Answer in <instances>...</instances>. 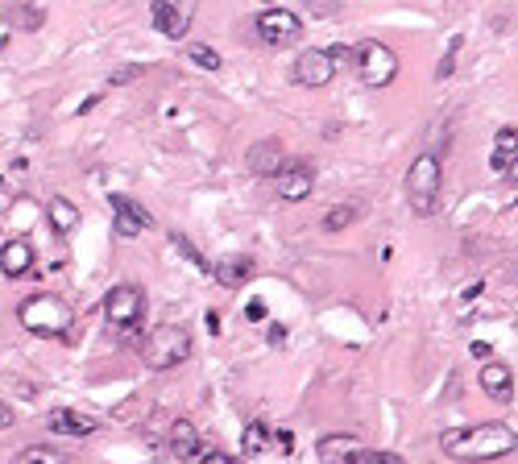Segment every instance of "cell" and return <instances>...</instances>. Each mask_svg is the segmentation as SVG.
Returning <instances> with one entry per match:
<instances>
[{
    "label": "cell",
    "instance_id": "1",
    "mask_svg": "<svg viewBox=\"0 0 518 464\" xmlns=\"http://www.w3.org/2000/svg\"><path fill=\"white\" fill-rule=\"evenodd\" d=\"M440 448L452 460L464 464H489L502 460V456L518 452V432L510 423H469V427H452V432L440 435Z\"/></svg>",
    "mask_w": 518,
    "mask_h": 464
},
{
    "label": "cell",
    "instance_id": "2",
    "mask_svg": "<svg viewBox=\"0 0 518 464\" xmlns=\"http://www.w3.org/2000/svg\"><path fill=\"white\" fill-rule=\"evenodd\" d=\"M17 320H22V328L33 336H66L71 324H75V311H71L66 299H58V294H30V299L17 307Z\"/></svg>",
    "mask_w": 518,
    "mask_h": 464
},
{
    "label": "cell",
    "instance_id": "3",
    "mask_svg": "<svg viewBox=\"0 0 518 464\" xmlns=\"http://www.w3.org/2000/svg\"><path fill=\"white\" fill-rule=\"evenodd\" d=\"M440 183H443V166H440V153H419L407 171V204L415 216H432L440 207Z\"/></svg>",
    "mask_w": 518,
    "mask_h": 464
},
{
    "label": "cell",
    "instance_id": "4",
    "mask_svg": "<svg viewBox=\"0 0 518 464\" xmlns=\"http://www.w3.org/2000/svg\"><path fill=\"white\" fill-rule=\"evenodd\" d=\"M187 356H191V332H187V328H179V324L154 328V332L141 340V365L154 369V373L183 365Z\"/></svg>",
    "mask_w": 518,
    "mask_h": 464
},
{
    "label": "cell",
    "instance_id": "5",
    "mask_svg": "<svg viewBox=\"0 0 518 464\" xmlns=\"http://www.w3.org/2000/svg\"><path fill=\"white\" fill-rule=\"evenodd\" d=\"M141 315H145V291H141V286L117 282V286L104 294V320H109L112 332H137Z\"/></svg>",
    "mask_w": 518,
    "mask_h": 464
},
{
    "label": "cell",
    "instance_id": "6",
    "mask_svg": "<svg viewBox=\"0 0 518 464\" xmlns=\"http://www.w3.org/2000/svg\"><path fill=\"white\" fill-rule=\"evenodd\" d=\"M356 75L365 87H390L399 75V55L386 42H361L356 46Z\"/></svg>",
    "mask_w": 518,
    "mask_h": 464
},
{
    "label": "cell",
    "instance_id": "7",
    "mask_svg": "<svg viewBox=\"0 0 518 464\" xmlns=\"http://www.w3.org/2000/svg\"><path fill=\"white\" fill-rule=\"evenodd\" d=\"M253 30H258V38L266 46H291L303 38V17L291 9H261Z\"/></svg>",
    "mask_w": 518,
    "mask_h": 464
},
{
    "label": "cell",
    "instance_id": "8",
    "mask_svg": "<svg viewBox=\"0 0 518 464\" xmlns=\"http://www.w3.org/2000/svg\"><path fill=\"white\" fill-rule=\"evenodd\" d=\"M220 448H212V443L204 440V435L195 432L191 423H171V456L174 460H183V464H212L216 460Z\"/></svg>",
    "mask_w": 518,
    "mask_h": 464
},
{
    "label": "cell",
    "instance_id": "9",
    "mask_svg": "<svg viewBox=\"0 0 518 464\" xmlns=\"http://www.w3.org/2000/svg\"><path fill=\"white\" fill-rule=\"evenodd\" d=\"M332 75H336V63H332V55H328V50H320V46H315V50H303L299 58H294V66H291V79L299 87H328L332 83Z\"/></svg>",
    "mask_w": 518,
    "mask_h": 464
},
{
    "label": "cell",
    "instance_id": "10",
    "mask_svg": "<svg viewBox=\"0 0 518 464\" xmlns=\"http://www.w3.org/2000/svg\"><path fill=\"white\" fill-rule=\"evenodd\" d=\"M245 166H249V174H258V179H278V174L286 171V150H282V141L278 137L253 141L245 150Z\"/></svg>",
    "mask_w": 518,
    "mask_h": 464
},
{
    "label": "cell",
    "instance_id": "11",
    "mask_svg": "<svg viewBox=\"0 0 518 464\" xmlns=\"http://www.w3.org/2000/svg\"><path fill=\"white\" fill-rule=\"evenodd\" d=\"M477 386L486 390V398H494V402H510V398H514V373H510V365L494 361V356H489L486 365L477 369Z\"/></svg>",
    "mask_w": 518,
    "mask_h": 464
},
{
    "label": "cell",
    "instance_id": "12",
    "mask_svg": "<svg viewBox=\"0 0 518 464\" xmlns=\"http://www.w3.org/2000/svg\"><path fill=\"white\" fill-rule=\"evenodd\" d=\"M312 187H315V174L307 162H294L278 174V199H286V204H303L312 195Z\"/></svg>",
    "mask_w": 518,
    "mask_h": 464
},
{
    "label": "cell",
    "instance_id": "13",
    "mask_svg": "<svg viewBox=\"0 0 518 464\" xmlns=\"http://www.w3.org/2000/svg\"><path fill=\"white\" fill-rule=\"evenodd\" d=\"M33 270V245L25 237H13L0 245V274L4 278H25Z\"/></svg>",
    "mask_w": 518,
    "mask_h": 464
},
{
    "label": "cell",
    "instance_id": "14",
    "mask_svg": "<svg viewBox=\"0 0 518 464\" xmlns=\"http://www.w3.org/2000/svg\"><path fill=\"white\" fill-rule=\"evenodd\" d=\"M150 22L154 30L162 33V38H171V42H179L187 33V13L174 4V0H150Z\"/></svg>",
    "mask_w": 518,
    "mask_h": 464
},
{
    "label": "cell",
    "instance_id": "15",
    "mask_svg": "<svg viewBox=\"0 0 518 464\" xmlns=\"http://www.w3.org/2000/svg\"><path fill=\"white\" fill-rule=\"evenodd\" d=\"M50 432H63V435H92V432H96V419H92V415H83V410L58 407V410H50Z\"/></svg>",
    "mask_w": 518,
    "mask_h": 464
},
{
    "label": "cell",
    "instance_id": "16",
    "mask_svg": "<svg viewBox=\"0 0 518 464\" xmlns=\"http://www.w3.org/2000/svg\"><path fill=\"white\" fill-rule=\"evenodd\" d=\"M46 220H50V228H55L58 237H71L79 228V207L71 204V199H63V195H55V199L46 204Z\"/></svg>",
    "mask_w": 518,
    "mask_h": 464
},
{
    "label": "cell",
    "instance_id": "17",
    "mask_svg": "<svg viewBox=\"0 0 518 464\" xmlns=\"http://www.w3.org/2000/svg\"><path fill=\"white\" fill-rule=\"evenodd\" d=\"M514 162H518V129H514V125H506V129H497V137H494V153H489V166L506 174Z\"/></svg>",
    "mask_w": 518,
    "mask_h": 464
},
{
    "label": "cell",
    "instance_id": "18",
    "mask_svg": "<svg viewBox=\"0 0 518 464\" xmlns=\"http://www.w3.org/2000/svg\"><path fill=\"white\" fill-rule=\"evenodd\" d=\"M361 452V443L353 440V435H324V440H320V460L324 464H348L353 460V456Z\"/></svg>",
    "mask_w": 518,
    "mask_h": 464
},
{
    "label": "cell",
    "instance_id": "19",
    "mask_svg": "<svg viewBox=\"0 0 518 464\" xmlns=\"http://www.w3.org/2000/svg\"><path fill=\"white\" fill-rule=\"evenodd\" d=\"M220 278V286H241V282L253 274V258H245V253H237V258H228V261H220L216 270H212Z\"/></svg>",
    "mask_w": 518,
    "mask_h": 464
},
{
    "label": "cell",
    "instance_id": "20",
    "mask_svg": "<svg viewBox=\"0 0 518 464\" xmlns=\"http://www.w3.org/2000/svg\"><path fill=\"white\" fill-rule=\"evenodd\" d=\"M356 220H361V207H356V204H336V207H328V212H324L320 228H324V232H345V228L356 224Z\"/></svg>",
    "mask_w": 518,
    "mask_h": 464
},
{
    "label": "cell",
    "instance_id": "21",
    "mask_svg": "<svg viewBox=\"0 0 518 464\" xmlns=\"http://www.w3.org/2000/svg\"><path fill=\"white\" fill-rule=\"evenodd\" d=\"M13 464H71V460L63 452H55L50 443H30V448H22L13 456Z\"/></svg>",
    "mask_w": 518,
    "mask_h": 464
},
{
    "label": "cell",
    "instance_id": "22",
    "mask_svg": "<svg viewBox=\"0 0 518 464\" xmlns=\"http://www.w3.org/2000/svg\"><path fill=\"white\" fill-rule=\"evenodd\" d=\"M109 204H112V212H117V216L133 220V224H137V228H150V224H154V216H150V212H145V207H141L137 199H129V195H112Z\"/></svg>",
    "mask_w": 518,
    "mask_h": 464
},
{
    "label": "cell",
    "instance_id": "23",
    "mask_svg": "<svg viewBox=\"0 0 518 464\" xmlns=\"http://www.w3.org/2000/svg\"><path fill=\"white\" fill-rule=\"evenodd\" d=\"M187 63L199 66V71H220V50H212L207 42H187Z\"/></svg>",
    "mask_w": 518,
    "mask_h": 464
},
{
    "label": "cell",
    "instance_id": "24",
    "mask_svg": "<svg viewBox=\"0 0 518 464\" xmlns=\"http://www.w3.org/2000/svg\"><path fill=\"white\" fill-rule=\"evenodd\" d=\"M270 443V427L266 423H249L245 427V452H261Z\"/></svg>",
    "mask_w": 518,
    "mask_h": 464
},
{
    "label": "cell",
    "instance_id": "25",
    "mask_svg": "<svg viewBox=\"0 0 518 464\" xmlns=\"http://www.w3.org/2000/svg\"><path fill=\"white\" fill-rule=\"evenodd\" d=\"M348 464H407L399 452H373V448H361Z\"/></svg>",
    "mask_w": 518,
    "mask_h": 464
},
{
    "label": "cell",
    "instance_id": "26",
    "mask_svg": "<svg viewBox=\"0 0 518 464\" xmlns=\"http://www.w3.org/2000/svg\"><path fill=\"white\" fill-rule=\"evenodd\" d=\"M171 245H174V249H179V253H183V258H191V261H195V266H199V270H212V266H207V261H204V258H199V249H195V245H191V241H183V237H179V232H171Z\"/></svg>",
    "mask_w": 518,
    "mask_h": 464
},
{
    "label": "cell",
    "instance_id": "27",
    "mask_svg": "<svg viewBox=\"0 0 518 464\" xmlns=\"http://www.w3.org/2000/svg\"><path fill=\"white\" fill-rule=\"evenodd\" d=\"M328 55H332L336 71H353V66H356V50H353V46H332Z\"/></svg>",
    "mask_w": 518,
    "mask_h": 464
},
{
    "label": "cell",
    "instance_id": "28",
    "mask_svg": "<svg viewBox=\"0 0 518 464\" xmlns=\"http://www.w3.org/2000/svg\"><path fill=\"white\" fill-rule=\"evenodd\" d=\"M452 71H456V46H452V50H448V55H443V63L435 66V79H448V75H452Z\"/></svg>",
    "mask_w": 518,
    "mask_h": 464
},
{
    "label": "cell",
    "instance_id": "29",
    "mask_svg": "<svg viewBox=\"0 0 518 464\" xmlns=\"http://www.w3.org/2000/svg\"><path fill=\"white\" fill-rule=\"evenodd\" d=\"M270 443H278L282 452H294V435L291 432H270Z\"/></svg>",
    "mask_w": 518,
    "mask_h": 464
},
{
    "label": "cell",
    "instance_id": "30",
    "mask_svg": "<svg viewBox=\"0 0 518 464\" xmlns=\"http://www.w3.org/2000/svg\"><path fill=\"white\" fill-rule=\"evenodd\" d=\"M137 75H141V66H129V71H112L109 83H129V79H137Z\"/></svg>",
    "mask_w": 518,
    "mask_h": 464
},
{
    "label": "cell",
    "instance_id": "31",
    "mask_svg": "<svg viewBox=\"0 0 518 464\" xmlns=\"http://www.w3.org/2000/svg\"><path fill=\"white\" fill-rule=\"evenodd\" d=\"M13 423H17V415H13V410L4 407V402H0V432H9Z\"/></svg>",
    "mask_w": 518,
    "mask_h": 464
},
{
    "label": "cell",
    "instance_id": "32",
    "mask_svg": "<svg viewBox=\"0 0 518 464\" xmlns=\"http://www.w3.org/2000/svg\"><path fill=\"white\" fill-rule=\"evenodd\" d=\"M245 320H266V302H249V307H245Z\"/></svg>",
    "mask_w": 518,
    "mask_h": 464
},
{
    "label": "cell",
    "instance_id": "33",
    "mask_svg": "<svg viewBox=\"0 0 518 464\" xmlns=\"http://www.w3.org/2000/svg\"><path fill=\"white\" fill-rule=\"evenodd\" d=\"M307 9H312V13H320V17H324V13H332V0H307Z\"/></svg>",
    "mask_w": 518,
    "mask_h": 464
},
{
    "label": "cell",
    "instance_id": "34",
    "mask_svg": "<svg viewBox=\"0 0 518 464\" xmlns=\"http://www.w3.org/2000/svg\"><path fill=\"white\" fill-rule=\"evenodd\" d=\"M469 353H473L477 361H489V345H481V340H473V348H469Z\"/></svg>",
    "mask_w": 518,
    "mask_h": 464
},
{
    "label": "cell",
    "instance_id": "35",
    "mask_svg": "<svg viewBox=\"0 0 518 464\" xmlns=\"http://www.w3.org/2000/svg\"><path fill=\"white\" fill-rule=\"evenodd\" d=\"M270 340H274V345H282V340H286V328H282V324H270Z\"/></svg>",
    "mask_w": 518,
    "mask_h": 464
},
{
    "label": "cell",
    "instance_id": "36",
    "mask_svg": "<svg viewBox=\"0 0 518 464\" xmlns=\"http://www.w3.org/2000/svg\"><path fill=\"white\" fill-rule=\"evenodd\" d=\"M506 174H510V179H514V183H518V162H514V166H510V171H506Z\"/></svg>",
    "mask_w": 518,
    "mask_h": 464
}]
</instances>
